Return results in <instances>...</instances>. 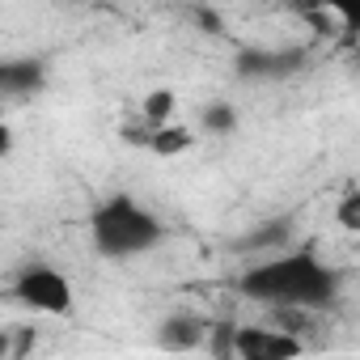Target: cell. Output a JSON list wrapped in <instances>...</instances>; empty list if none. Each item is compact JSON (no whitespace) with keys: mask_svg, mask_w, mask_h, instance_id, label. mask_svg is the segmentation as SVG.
Listing matches in <instances>:
<instances>
[{"mask_svg":"<svg viewBox=\"0 0 360 360\" xmlns=\"http://www.w3.org/2000/svg\"><path fill=\"white\" fill-rule=\"evenodd\" d=\"M233 127H238V110H233L229 102H212V106L204 110V131L225 136V131H233Z\"/></svg>","mask_w":360,"mask_h":360,"instance_id":"cell-11","label":"cell"},{"mask_svg":"<svg viewBox=\"0 0 360 360\" xmlns=\"http://www.w3.org/2000/svg\"><path fill=\"white\" fill-rule=\"evenodd\" d=\"M326 9H335L352 34H360V0H326Z\"/></svg>","mask_w":360,"mask_h":360,"instance_id":"cell-13","label":"cell"},{"mask_svg":"<svg viewBox=\"0 0 360 360\" xmlns=\"http://www.w3.org/2000/svg\"><path fill=\"white\" fill-rule=\"evenodd\" d=\"M169 115H174V94L169 89H153L144 98V123L161 127V123H169Z\"/></svg>","mask_w":360,"mask_h":360,"instance_id":"cell-10","label":"cell"},{"mask_svg":"<svg viewBox=\"0 0 360 360\" xmlns=\"http://www.w3.org/2000/svg\"><path fill=\"white\" fill-rule=\"evenodd\" d=\"M335 217H339V225H343L347 233H360V191H347V195L339 200Z\"/></svg>","mask_w":360,"mask_h":360,"instance_id":"cell-12","label":"cell"},{"mask_svg":"<svg viewBox=\"0 0 360 360\" xmlns=\"http://www.w3.org/2000/svg\"><path fill=\"white\" fill-rule=\"evenodd\" d=\"M238 288L271 309H330L339 301V271L322 263L314 250H288V255H267L255 267L242 271Z\"/></svg>","mask_w":360,"mask_h":360,"instance_id":"cell-1","label":"cell"},{"mask_svg":"<svg viewBox=\"0 0 360 360\" xmlns=\"http://www.w3.org/2000/svg\"><path fill=\"white\" fill-rule=\"evenodd\" d=\"M305 343L280 326H242L233 330V356L246 360H284V356H301Z\"/></svg>","mask_w":360,"mask_h":360,"instance_id":"cell-5","label":"cell"},{"mask_svg":"<svg viewBox=\"0 0 360 360\" xmlns=\"http://www.w3.org/2000/svg\"><path fill=\"white\" fill-rule=\"evenodd\" d=\"M13 297H18V305H26L34 314H51V318L72 314V284L51 263H26L13 276Z\"/></svg>","mask_w":360,"mask_h":360,"instance_id":"cell-3","label":"cell"},{"mask_svg":"<svg viewBox=\"0 0 360 360\" xmlns=\"http://www.w3.org/2000/svg\"><path fill=\"white\" fill-rule=\"evenodd\" d=\"M161 221L131 195H110L89 212V242L102 259H136L161 242Z\"/></svg>","mask_w":360,"mask_h":360,"instance_id":"cell-2","label":"cell"},{"mask_svg":"<svg viewBox=\"0 0 360 360\" xmlns=\"http://www.w3.org/2000/svg\"><path fill=\"white\" fill-rule=\"evenodd\" d=\"M47 85V64L39 56H13L0 64V89L5 98H30Z\"/></svg>","mask_w":360,"mask_h":360,"instance_id":"cell-6","label":"cell"},{"mask_svg":"<svg viewBox=\"0 0 360 360\" xmlns=\"http://www.w3.org/2000/svg\"><path fill=\"white\" fill-rule=\"evenodd\" d=\"M284 242H288V221H284V217H280V221H267L263 229H255V233L242 238L246 250H280Z\"/></svg>","mask_w":360,"mask_h":360,"instance_id":"cell-9","label":"cell"},{"mask_svg":"<svg viewBox=\"0 0 360 360\" xmlns=\"http://www.w3.org/2000/svg\"><path fill=\"white\" fill-rule=\"evenodd\" d=\"M187 144H191V131L174 127V123H161V127H153V140H148V148H153L157 157H174V153H183Z\"/></svg>","mask_w":360,"mask_h":360,"instance_id":"cell-8","label":"cell"},{"mask_svg":"<svg viewBox=\"0 0 360 360\" xmlns=\"http://www.w3.org/2000/svg\"><path fill=\"white\" fill-rule=\"evenodd\" d=\"M208 330H212V322H204L195 314H174V318L161 322L157 347H165V352H191V347H200L208 339Z\"/></svg>","mask_w":360,"mask_h":360,"instance_id":"cell-7","label":"cell"},{"mask_svg":"<svg viewBox=\"0 0 360 360\" xmlns=\"http://www.w3.org/2000/svg\"><path fill=\"white\" fill-rule=\"evenodd\" d=\"M305 68V47H246L238 56V77L246 81H288Z\"/></svg>","mask_w":360,"mask_h":360,"instance_id":"cell-4","label":"cell"}]
</instances>
